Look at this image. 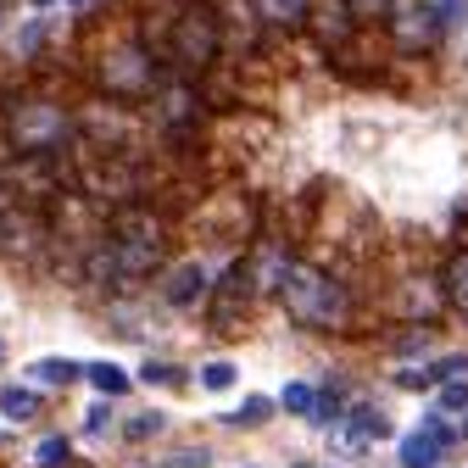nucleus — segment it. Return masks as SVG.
Here are the masks:
<instances>
[{"mask_svg":"<svg viewBox=\"0 0 468 468\" xmlns=\"http://www.w3.org/2000/svg\"><path fill=\"white\" fill-rule=\"evenodd\" d=\"M374 435H385V413H374V407H357V419H351V430H346V452H368Z\"/></svg>","mask_w":468,"mask_h":468,"instance_id":"nucleus-12","label":"nucleus"},{"mask_svg":"<svg viewBox=\"0 0 468 468\" xmlns=\"http://www.w3.org/2000/svg\"><path fill=\"white\" fill-rule=\"evenodd\" d=\"M90 379H95V390H106V396H129V374L117 368V363H95Z\"/></svg>","mask_w":468,"mask_h":468,"instance_id":"nucleus-16","label":"nucleus"},{"mask_svg":"<svg viewBox=\"0 0 468 468\" xmlns=\"http://www.w3.org/2000/svg\"><path fill=\"white\" fill-rule=\"evenodd\" d=\"M302 28H313L324 50H340V45H351V34H357V12H351L346 0H313Z\"/></svg>","mask_w":468,"mask_h":468,"instance_id":"nucleus-7","label":"nucleus"},{"mask_svg":"<svg viewBox=\"0 0 468 468\" xmlns=\"http://www.w3.org/2000/svg\"><path fill=\"white\" fill-rule=\"evenodd\" d=\"M218 50H223V23L212 6H185L179 17H173L167 28V62L179 68V73H207L218 62Z\"/></svg>","mask_w":468,"mask_h":468,"instance_id":"nucleus-2","label":"nucleus"},{"mask_svg":"<svg viewBox=\"0 0 468 468\" xmlns=\"http://www.w3.org/2000/svg\"><path fill=\"white\" fill-rule=\"evenodd\" d=\"M34 379L39 385H73L79 379V363H68V357H39L34 363Z\"/></svg>","mask_w":468,"mask_h":468,"instance_id":"nucleus-14","label":"nucleus"},{"mask_svg":"<svg viewBox=\"0 0 468 468\" xmlns=\"http://www.w3.org/2000/svg\"><path fill=\"white\" fill-rule=\"evenodd\" d=\"M140 379H145V385H179V368H173V363H156V357H151V363L140 368Z\"/></svg>","mask_w":468,"mask_h":468,"instance_id":"nucleus-19","label":"nucleus"},{"mask_svg":"<svg viewBox=\"0 0 468 468\" xmlns=\"http://www.w3.org/2000/svg\"><path fill=\"white\" fill-rule=\"evenodd\" d=\"M251 284H257V273H251V262H234V268L223 273V284H218V313L229 318L234 307H240V302L251 296Z\"/></svg>","mask_w":468,"mask_h":468,"instance_id":"nucleus-10","label":"nucleus"},{"mask_svg":"<svg viewBox=\"0 0 468 468\" xmlns=\"http://www.w3.org/2000/svg\"><path fill=\"white\" fill-rule=\"evenodd\" d=\"M284 407H290V413H313V407H318L313 385H284Z\"/></svg>","mask_w":468,"mask_h":468,"instance_id":"nucleus-18","label":"nucleus"},{"mask_svg":"<svg viewBox=\"0 0 468 468\" xmlns=\"http://www.w3.org/2000/svg\"><path fill=\"white\" fill-rule=\"evenodd\" d=\"M435 407H441V413H468V385H446Z\"/></svg>","mask_w":468,"mask_h":468,"instance_id":"nucleus-21","label":"nucleus"},{"mask_svg":"<svg viewBox=\"0 0 468 468\" xmlns=\"http://www.w3.org/2000/svg\"><path fill=\"white\" fill-rule=\"evenodd\" d=\"M257 12H262L273 28H302L307 12H313V0H257Z\"/></svg>","mask_w":468,"mask_h":468,"instance_id":"nucleus-11","label":"nucleus"},{"mask_svg":"<svg viewBox=\"0 0 468 468\" xmlns=\"http://www.w3.org/2000/svg\"><path fill=\"white\" fill-rule=\"evenodd\" d=\"M39 39H45V23H28V28L17 34V50H23V56H34V50H39Z\"/></svg>","mask_w":468,"mask_h":468,"instance_id":"nucleus-23","label":"nucleus"},{"mask_svg":"<svg viewBox=\"0 0 468 468\" xmlns=\"http://www.w3.org/2000/svg\"><path fill=\"white\" fill-rule=\"evenodd\" d=\"M156 430H162V419H156V413H145V419H134V424H129V441H151Z\"/></svg>","mask_w":468,"mask_h":468,"instance_id":"nucleus-24","label":"nucleus"},{"mask_svg":"<svg viewBox=\"0 0 468 468\" xmlns=\"http://www.w3.org/2000/svg\"><path fill=\"white\" fill-rule=\"evenodd\" d=\"M201 385H207V390H229V385H234V368H229V363H207V368H201Z\"/></svg>","mask_w":468,"mask_h":468,"instance_id":"nucleus-20","label":"nucleus"},{"mask_svg":"<svg viewBox=\"0 0 468 468\" xmlns=\"http://www.w3.org/2000/svg\"><path fill=\"white\" fill-rule=\"evenodd\" d=\"M385 23H390V45L407 50V56L435 50L441 34H446V23H441V12H435V0H390Z\"/></svg>","mask_w":468,"mask_h":468,"instance_id":"nucleus-5","label":"nucleus"},{"mask_svg":"<svg viewBox=\"0 0 468 468\" xmlns=\"http://www.w3.org/2000/svg\"><path fill=\"white\" fill-rule=\"evenodd\" d=\"M207 290H212V273H207L201 262H190V268H173V273H167L162 302H167V307H196Z\"/></svg>","mask_w":468,"mask_h":468,"instance_id":"nucleus-9","label":"nucleus"},{"mask_svg":"<svg viewBox=\"0 0 468 468\" xmlns=\"http://www.w3.org/2000/svg\"><path fill=\"white\" fill-rule=\"evenodd\" d=\"M346 6L357 12V17H385V12H390V0H346Z\"/></svg>","mask_w":468,"mask_h":468,"instance_id":"nucleus-25","label":"nucleus"},{"mask_svg":"<svg viewBox=\"0 0 468 468\" xmlns=\"http://www.w3.org/2000/svg\"><path fill=\"white\" fill-rule=\"evenodd\" d=\"M279 296H284L290 318H302V324H313V329H335V324H346V313H351L346 284H335V279L318 273V268H284Z\"/></svg>","mask_w":468,"mask_h":468,"instance_id":"nucleus-1","label":"nucleus"},{"mask_svg":"<svg viewBox=\"0 0 468 468\" xmlns=\"http://www.w3.org/2000/svg\"><path fill=\"white\" fill-rule=\"evenodd\" d=\"M446 296H452V307L468 318V251H463V257L446 268Z\"/></svg>","mask_w":468,"mask_h":468,"instance_id":"nucleus-15","label":"nucleus"},{"mask_svg":"<svg viewBox=\"0 0 468 468\" xmlns=\"http://www.w3.org/2000/svg\"><path fill=\"white\" fill-rule=\"evenodd\" d=\"M112 262H117L123 279H145L162 262V229L151 218H140V212L117 218V229H112Z\"/></svg>","mask_w":468,"mask_h":468,"instance_id":"nucleus-4","label":"nucleus"},{"mask_svg":"<svg viewBox=\"0 0 468 468\" xmlns=\"http://www.w3.org/2000/svg\"><path fill=\"white\" fill-rule=\"evenodd\" d=\"M162 468H207V452H185V457H167Z\"/></svg>","mask_w":468,"mask_h":468,"instance_id":"nucleus-26","label":"nucleus"},{"mask_svg":"<svg viewBox=\"0 0 468 468\" xmlns=\"http://www.w3.org/2000/svg\"><path fill=\"white\" fill-rule=\"evenodd\" d=\"M34 463H39V468H62V463H73V452H68V441H62V435H50V441L34 452Z\"/></svg>","mask_w":468,"mask_h":468,"instance_id":"nucleus-17","label":"nucleus"},{"mask_svg":"<svg viewBox=\"0 0 468 468\" xmlns=\"http://www.w3.org/2000/svg\"><path fill=\"white\" fill-rule=\"evenodd\" d=\"M151 84H156V68H151L145 45H123V50L106 56V90L112 95H145Z\"/></svg>","mask_w":468,"mask_h":468,"instance_id":"nucleus-6","label":"nucleus"},{"mask_svg":"<svg viewBox=\"0 0 468 468\" xmlns=\"http://www.w3.org/2000/svg\"><path fill=\"white\" fill-rule=\"evenodd\" d=\"M0 413L12 424H28V419H39V396L28 385H12V390H0Z\"/></svg>","mask_w":468,"mask_h":468,"instance_id":"nucleus-13","label":"nucleus"},{"mask_svg":"<svg viewBox=\"0 0 468 468\" xmlns=\"http://www.w3.org/2000/svg\"><path fill=\"white\" fill-rule=\"evenodd\" d=\"M6 134L17 140V151H68L73 112L56 106V101H23L6 112Z\"/></svg>","mask_w":468,"mask_h":468,"instance_id":"nucleus-3","label":"nucleus"},{"mask_svg":"<svg viewBox=\"0 0 468 468\" xmlns=\"http://www.w3.org/2000/svg\"><path fill=\"white\" fill-rule=\"evenodd\" d=\"M446 441H452V430H446L441 419L419 424L413 435L401 441V468H441V457H446Z\"/></svg>","mask_w":468,"mask_h":468,"instance_id":"nucleus-8","label":"nucleus"},{"mask_svg":"<svg viewBox=\"0 0 468 468\" xmlns=\"http://www.w3.org/2000/svg\"><path fill=\"white\" fill-rule=\"evenodd\" d=\"M68 6H79V12H84V6H95V0H68Z\"/></svg>","mask_w":468,"mask_h":468,"instance_id":"nucleus-27","label":"nucleus"},{"mask_svg":"<svg viewBox=\"0 0 468 468\" xmlns=\"http://www.w3.org/2000/svg\"><path fill=\"white\" fill-rule=\"evenodd\" d=\"M262 419H268V401H262V396H251L240 413H234V424H262Z\"/></svg>","mask_w":468,"mask_h":468,"instance_id":"nucleus-22","label":"nucleus"}]
</instances>
